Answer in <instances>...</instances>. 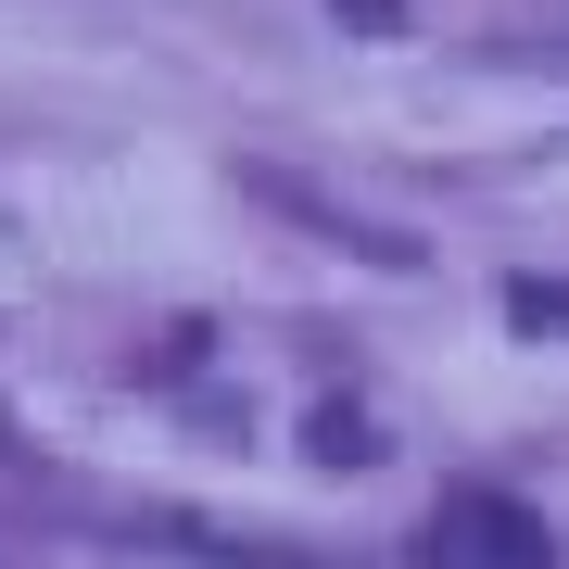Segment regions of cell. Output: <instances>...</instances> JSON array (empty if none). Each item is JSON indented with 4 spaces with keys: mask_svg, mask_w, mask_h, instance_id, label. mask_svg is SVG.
Wrapping results in <instances>:
<instances>
[{
    "mask_svg": "<svg viewBox=\"0 0 569 569\" xmlns=\"http://www.w3.org/2000/svg\"><path fill=\"white\" fill-rule=\"evenodd\" d=\"M418 569H557V531L493 481H456L443 507L418 519Z\"/></svg>",
    "mask_w": 569,
    "mask_h": 569,
    "instance_id": "obj_1",
    "label": "cell"
},
{
    "mask_svg": "<svg viewBox=\"0 0 569 569\" xmlns=\"http://www.w3.org/2000/svg\"><path fill=\"white\" fill-rule=\"evenodd\" d=\"M507 317H519V329H557V342H569V291H557V279H507Z\"/></svg>",
    "mask_w": 569,
    "mask_h": 569,
    "instance_id": "obj_2",
    "label": "cell"
},
{
    "mask_svg": "<svg viewBox=\"0 0 569 569\" xmlns=\"http://www.w3.org/2000/svg\"><path fill=\"white\" fill-rule=\"evenodd\" d=\"M329 13H355V26H406V0H329Z\"/></svg>",
    "mask_w": 569,
    "mask_h": 569,
    "instance_id": "obj_3",
    "label": "cell"
}]
</instances>
